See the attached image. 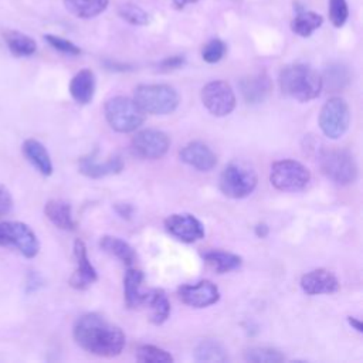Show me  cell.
<instances>
[{"mask_svg":"<svg viewBox=\"0 0 363 363\" xmlns=\"http://www.w3.org/2000/svg\"><path fill=\"white\" fill-rule=\"evenodd\" d=\"M72 335L79 347L101 357L121 354L126 342L125 333L119 326L95 312L79 316L74 325Z\"/></svg>","mask_w":363,"mask_h":363,"instance_id":"obj_1","label":"cell"},{"mask_svg":"<svg viewBox=\"0 0 363 363\" xmlns=\"http://www.w3.org/2000/svg\"><path fill=\"white\" fill-rule=\"evenodd\" d=\"M282 94L299 102H308L319 96L323 85L322 77L306 64H289L279 72Z\"/></svg>","mask_w":363,"mask_h":363,"instance_id":"obj_2","label":"cell"},{"mask_svg":"<svg viewBox=\"0 0 363 363\" xmlns=\"http://www.w3.org/2000/svg\"><path fill=\"white\" fill-rule=\"evenodd\" d=\"M133 101L145 113L169 115L179 106L177 91L166 84H142L135 88Z\"/></svg>","mask_w":363,"mask_h":363,"instance_id":"obj_3","label":"cell"},{"mask_svg":"<svg viewBox=\"0 0 363 363\" xmlns=\"http://www.w3.org/2000/svg\"><path fill=\"white\" fill-rule=\"evenodd\" d=\"M104 113L108 125L119 132L129 133L145 122V112L128 96H113L105 102Z\"/></svg>","mask_w":363,"mask_h":363,"instance_id":"obj_4","label":"cell"},{"mask_svg":"<svg viewBox=\"0 0 363 363\" xmlns=\"http://www.w3.org/2000/svg\"><path fill=\"white\" fill-rule=\"evenodd\" d=\"M258 184V176L254 167L233 162L224 167L220 176V190L231 199H244L250 196Z\"/></svg>","mask_w":363,"mask_h":363,"instance_id":"obj_5","label":"cell"},{"mask_svg":"<svg viewBox=\"0 0 363 363\" xmlns=\"http://www.w3.org/2000/svg\"><path fill=\"white\" fill-rule=\"evenodd\" d=\"M322 173L336 184H352L357 179V164L347 150L329 149L319 156Z\"/></svg>","mask_w":363,"mask_h":363,"instance_id":"obj_6","label":"cell"},{"mask_svg":"<svg viewBox=\"0 0 363 363\" xmlns=\"http://www.w3.org/2000/svg\"><path fill=\"white\" fill-rule=\"evenodd\" d=\"M311 180L309 169L298 160L282 159L271 166L269 182L279 191H299Z\"/></svg>","mask_w":363,"mask_h":363,"instance_id":"obj_7","label":"cell"},{"mask_svg":"<svg viewBox=\"0 0 363 363\" xmlns=\"http://www.w3.org/2000/svg\"><path fill=\"white\" fill-rule=\"evenodd\" d=\"M0 245L14 247L26 258H34L40 251L37 235L21 221H0Z\"/></svg>","mask_w":363,"mask_h":363,"instance_id":"obj_8","label":"cell"},{"mask_svg":"<svg viewBox=\"0 0 363 363\" xmlns=\"http://www.w3.org/2000/svg\"><path fill=\"white\" fill-rule=\"evenodd\" d=\"M350 123L347 102L340 96L329 98L319 113V126L329 139H339L345 135Z\"/></svg>","mask_w":363,"mask_h":363,"instance_id":"obj_9","label":"cell"},{"mask_svg":"<svg viewBox=\"0 0 363 363\" xmlns=\"http://www.w3.org/2000/svg\"><path fill=\"white\" fill-rule=\"evenodd\" d=\"M200 96L206 109L214 116H227L234 111L237 104L231 85L221 79L207 82Z\"/></svg>","mask_w":363,"mask_h":363,"instance_id":"obj_10","label":"cell"},{"mask_svg":"<svg viewBox=\"0 0 363 363\" xmlns=\"http://www.w3.org/2000/svg\"><path fill=\"white\" fill-rule=\"evenodd\" d=\"M170 146L169 136L157 129H143L132 138V150L143 159H160Z\"/></svg>","mask_w":363,"mask_h":363,"instance_id":"obj_11","label":"cell"},{"mask_svg":"<svg viewBox=\"0 0 363 363\" xmlns=\"http://www.w3.org/2000/svg\"><path fill=\"white\" fill-rule=\"evenodd\" d=\"M166 230L183 242H196L204 237V225L190 213H174L164 220Z\"/></svg>","mask_w":363,"mask_h":363,"instance_id":"obj_12","label":"cell"},{"mask_svg":"<svg viewBox=\"0 0 363 363\" xmlns=\"http://www.w3.org/2000/svg\"><path fill=\"white\" fill-rule=\"evenodd\" d=\"M180 301L191 308H207L220 299L217 285L208 279H201L196 284H186L177 289Z\"/></svg>","mask_w":363,"mask_h":363,"instance_id":"obj_13","label":"cell"},{"mask_svg":"<svg viewBox=\"0 0 363 363\" xmlns=\"http://www.w3.org/2000/svg\"><path fill=\"white\" fill-rule=\"evenodd\" d=\"M74 258L77 268L69 278V285L78 291H84L98 279V274L88 258L85 242L79 238H77L74 242Z\"/></svg>","mask_w":363,"mask_h":363,"instance_id":"obj_14","label":"cell"},{"mask_svg":"<svg viewBox=\"0 0 363 363\" xmlns=\"http://www.w3.org/2000/svg\"><path fill=\"white\" fill-rule=\"evenodd\" d=\"M79 173L91 179H101L105 176L121 173L123 169V160L119 155H112L106 160L101 162L96 156V150L82 156L78 160Z\"/></svg>","mask_w":363,"mask_h":363,"instance_id":"obj_15","label":"cell"},{"mask_svg":"<svg viewBox=\"0 0 363 363\" xmlns=\"http://www.w3.org/2000/svg\"><path fill=\"white\" fill-rule=\"evenodd\" d=\"M340 284L336 275L325 268H316L302 275L301 288L308 295L333 294L339 289Z\"/></svg>","mask_w":363,"mask_h":363,"instance_id":"obj_16","label":"cell"},{"mask_svg":"<svg viewBox=\"0 0 363 363\" xmlns=\"http://www.w3.org/2000/svg\"><path fill=\"white\" fill-rule=\"evenodd\" d=\"M179 157L183 163L200 172H210L217 164L216 153L206 143L199 140L187 143L179 152Z\"/></svg>","mask_w":363,"mask_h":363,"instance_id":"obj_17","label":"cell"},{"mask_svg":"<svg viewBox=\"0 0 363 363\" xmlns=\"http://www.w3.org/2000/svg\"><path fill=\"white\" fill-rule=\"evenodd\" d=\"M272 82L264 72L245 77L240 82V91L247 104H259L271 92Z\"/></svg>","mask_w":363,"mask_h":363,"instance_id":"obj_18","label":"cell"},{"mask_svg":"<svg viewBox=\"0 0 363 363\" xmlns=\"http://www.w3.org/2000/svg\"><path fill=\"white\" fill-rule=\"evenodd\" d=\"M143 272L136 268H129L123 277V296L128 308L135 309L146 303L147 292L142 291Z\"/></svg>","mask_w":363,"mask_h":363,"instance_id":"obj_19","label":"cell"},{"mask_svg":"<svg viewBox=\"0 0 363 363\" xmlns=\"http://www.w3.org/2000/svg\"><path fill=\"white\" fill-rule=\"evenodd\" d=\"M295 16L291 20V30L299 37L312 35L323 24V17L312 10H306L303 6L294 3Z\"/></svg>","mask_w":363,"mask_h":363,"instance_id":"obj_20","label":"cell"},{"mask_svg":"<svg viewBox=\"0 0 363 363\" xmlns=\"http://www.w3.org/2000/svg\"><path fill=\"white\" fill-rule=\"evenodd\" d=\"M95 75L91 69L84 68L78 71L69 82V94L79 105H86L92 101L95 94Z\"/></svg>","mask_w":363,"mask_h":363,"instance_id":"obj_21","label":"cell"},{"mask_svg":"<svg viewBox=\"0 0 363 363\" xmlns=\"http://www.w3.org/2000/svg\"><path fill=\"white\" fill-rule=\"evenodd\" d=\"M23 155L26 159L43 174V176H51L52 174V162L48 150L45 146L35 140V139H26L21 146Z\"/></svg>","mask_w":363,"mask_h":363,"instance_id":"obj_22","label":"cell"},{"mask_svg":"<svg viewBox=\"0 0 363 363\" xmlns=\"http://www.w3.org/2000/svg\"><path fill=\"white\" fill-rule=\"evenodd\" d=\"M44 214L57 228L71 231L77 227V223L72 217V208L68 201L60 199L48 200L44 206Z\"/></svg>","mask_w":363,"mask_h":363,"instance_id":"obj_23","label":"cell"},{"mask_svg":"<svg viewBox=\"0 0 363 363\" xmlns=\"http://www.w3.org/2000/svg\"><path fill=\"white\" fill-rule=\"evenodd\" d=\"M99 247L108 252L109 255L118 258L121 262H123L125 265L130 267L135 264L136 261V252L132 248L130 244H128L126 241H123L119 237H113V235H104L99 240Z\"/></svg>","mask_w":363,"mask_h":363,"instance_id":"obj_24","label":"cell"},{"mask_svg":"<svg viewBox=\"0 0 363 363\" xmlns=\"http://www.w3.org/2000/svg\"><path fill=\"white\" fill-rule=\"evenodd\" d=\"M65 9L78 18H94L108 9L109 0H62Z\"/></svg>","mask_w":363,"mask_h":363,"instance_id":"obj_25","label":"cell"},{"mask_svg":"<svg viewBox=\"0 0 363 363\" xmlns=\"http://www.w3.org/2000/svg\"><path fill=\"white\" fill-rule=\"evenodd\" d=\"M201 257L218 274H225V272L234 271L242 262L240 255L233 254V252H227V251H221V250L206 251Z\"/></svg>","mask_w":363,"mask_h":363,"instance_id":"obj_26","label":"cell"},{"mask_svg":"<svg viewBox=\"0 0 363 363\" xmlns=\"http://www.w3.org/2000/svg\"><path fill=\"white\" fill-rule=\"evenodd\" d=\"M3 37L10 52L16 57H30L37 51L35 41L20 31L6 30L3 31Z\"/></svg>","mask_w":363,"mask_h":363,"instance_id":"obj_27","label":"cell"},{"mask_svg":"<svg viewBox=\"0 0 363 363\" xmlns=\"http://www.w3.org/2000/svg\"><path fill=\"white\" fill-rule=\"evenodd\" d=\"M150 308V322L155 325H162L167 320L170 315V302L167 295L162 289H153L147 292L146 303Z\"/></svg>","mask_w":363,"mask_h":363,"instance_id":"obj_28","label":"cell"},{"mask_svg":"<svg viewBox=\"0 0 363 363\" xmlns=\"http://www.w3.org/2000/svg\"><path fill=\"white\" fill-rule=\"evenodd\" d=\"M194 357L199 362H225L228 359L224 346L213 339L201 340L194 349Z\"/></svg>","mask_w":363,"mask_h":363,"instance_id":"obj_29","label":"cell"},{"mask_svg":"<svg viewBox=\"0 0 363 363\" xmlns=\"http://www.w3.org/2000/svg\"><path fill=\"white\" fill-rule=\"evenodd\" d=\"M350 81L349 69L343 64H332L325 69L322 77V85H326L332 91L345 88Z\"/></svg>","mask_w":363,"mask_h":363,"instance_id":"obj_30","label":"cell"},{"mask_svg":"<svg viewBox=\"0 0 363 363\" xmlns=\"http://www.w3.org/2000/svg\"><path fill=\"white\" fill-rule=\"evenodd\" d=\"M118 14L122 20L132 26H147L150 23V14L139 4L126 1L118 7Z\"/></svg>","mask_w":363,"mask_h":363,"instance_id":"obj_31","label":"cell"},{"mask_svg":"<svg viewBox=\"0 0 363 363\" xmlns=\"http://www.w3.org/2000/svg\"><path fill=\"white\" fill-rule=\"evenodd\" d=\"M244 359L252 363H279L285 360V356L274 347L254 346L245 350Z\"/></svg>","mask_w":363,"mask_h":363,"instance_id":"obj_32","label":"cell"},{"mask_svg":"<svg viewBox=\"0 0 363 363\" xmlns=\"http://www.w3.org/2000/svg\"><path fill=\"white\" fill-rule=\"evenodd\" d=\"M136 360L143 363H167L173 362V356L155 345H140L136 349Z\"/></svg>","mask_w":363,"mask_h":363,"instance_id":"obj_33","label":"cell"},{"mask_svg":"<svg viewBox=\"0 0 363 363\" xmlns=\"http://www.w3.org/2000/svg\"><path fill=\"white\" fill-rule=\"evenodd\" d=\"M225 51H227V45L223 40L211 38L201 48V58L207 64H216L223 60V57L225 55Z\"/></svg>","mask_w":363,"mask_h":363,"instance_id":"obj_34","label":"cell"},{"mask_svg":"<svg viewBox=\"0 0 363 363\" xmlns=\"http://www.w3.org/2000/svg\"><path fill=\"white\" fill-rule=\"evenodd\" d=\"M328 14H329V20L333 24V27L340 28L342 26H345V23L349 18L347 1L346 0H329Z\"/></svg>","mask_w":363,"mask_h":363,"instance_id":"obj_35","label":"cell"},{"mask_svg":"<svg viewBox=\"0 0 363 363\" xmlns=\"http://www.w3.org/2000/svg\"><path fill=\"white\" fill-rule=\"evenodd\" d=\"M44 40L57 51L67 54V55H79L81 54V48L78 45H75L72 41L62 38L60 35H54V34H45Z\"/></svg>","mask_w":363,"mask_h":363,"instance_id":"obj_36","label":"cell"},{"mask_svg":"<svg viewBox=\"0 0 363 363\" xmlns=\"http://www.w3.org/2000/svg\"><path fill=\"white\" fill-rule=\"evenodd\" d=\"M13 208V197L10 191L0 184V221L4 216H7Z\"/></svg>","mask_w":363,"mask_h":363,"instance_id":"obj_37","label":"cell"},{"mask_svg":"<svg viewBox=\"0 0 363 363\" xmlns=\"http://www.w3.org/2000/svg\"><path fill=\"white\" fill-rule=\"evenodd\" d=\"M186 62V58L183 55H172L159 62V68L162 71H172L180 68Z\"/></svg>","mask_w":363,"mask_h":363,"instance_id":"obj_38","label":"cell"},{"mask_svg":"<svg viewBox=\"0 0 363 363\" xmlns=\"http://www.w3.org/2000/svg\"><path fill=\"white\" fill-rule=\"evenodd\" d=\"M40 282H41V278L38 274H35L34 271H30L28 277H27V284H26V291L30 294V292H34L38 289L40 286Z\"/></svg>","mask_w":363,"mask_h":363,"instance_id":"obj_39","label":"cell"},{"mask_svg":"<svg viewBox=\"0 0 363 363\" xmlns=\"http://www.w3.org/2000/svg\"><path fill=\"white\" fill-rule=\"evenodd\" d=\"M115 210H116V213H118L121 217H123V218H130V216H132V213H133V207H132L130 204H128V203L116 204V206H115Z\"/></svg>","mask_w":363,"mask_h":363,"instance_id":"obj_40","label":"cell"},{"mask_svg":"<svg viewBox=\"0 0 363 363\" xmlns=\"http://www.w3.org/2000/svg\"><path fill=\"white\" fill-rule=\"evenodd\" d=\"M268 233H269V228H268L267 224H264V223L257 224V227H255V234H257V237L264 238V237L268 235Z\"/></svg>","mask_w":363,"mask_h":363,"instance_id":"obj_41","label":"cell"},{"mask_svg":"<svg viewBox=\"0 0 363 363\" xmlns=\"http://www.w3.org/2000/svg\"><path fill=\"white\" fill-rule=\"evenodd\" d=\"M172 1H173V6H174L177 10H183L186 6L193 4V3H197L199 0H172Z\"/></svg>","mask_w":363,"mask_h":363,"instance_id":"obj_42","label":"cell"},{"mask_svg":"<svg viewBox=\"0 0 363 363\" xmlns=\"http://www.w3.org/2000/svg\"><path fill=\"white\" fill-rule=\"evenodd\" d=\"M347 320H349L350 326H352L353 329H356L357 332H362V330H363V325H362V322H360L359 319H356V318H353V316H349Z\"/></svg>","mask_w":363,"mask_h":363,"instance_id":"obj_43","label":"cell"}]
</instances>
